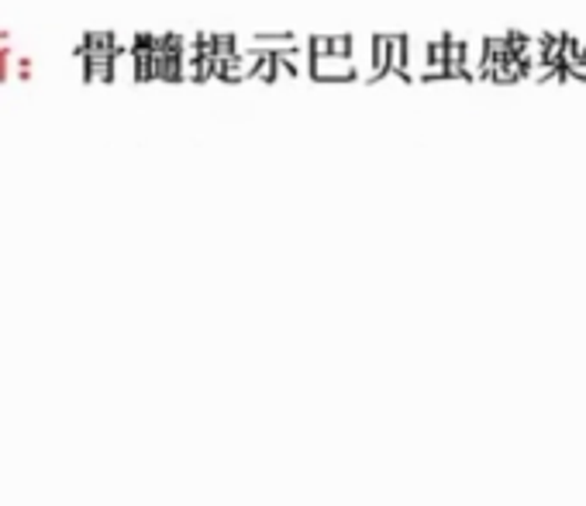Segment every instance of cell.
<instances>
[{
  "instance_id": "9",
  "label": "cell",
  "mask_w": 586,
  "mask_h": 506,
  "mask_svg": "<svg viewBox=\"0 0 586 506\" xmlns=\"http://www.w3.org/2000/svg\"><path fill=\"white\" fill-rule=\"evenodd\" d=\"M232 52H238L235 35H214V55H232Z\"/></svg>"
},
{
  "instance_id": "10",
  "label": "cell",
  "mask_w": 586,
  "mask_h": 506,
  "mask_svg": "<svg viewBox=\"0 0 586 506\" xmlns=\"http://www.w3.org/2000/svg\"><path fill=\"white\" fill-rule=\"evenodd\" d=\"M307 52H311V59L328 55V35H311V39H307Z\"/></svg>"
},
{
  "instance_id": "3",
  "label": "cell",
  "mask_w": 586,
  "mask_h": 506,
  "mask_svg": "<svg viewBox=\"0 0 586 506\" xmlns=\"http://www.w3.org/2000/svg\"><path fill=\"white\" fill-rule=\"evenodd\" d=\"M390 42V73L397 80H411V66H408V55H411V39L408 35H387Z\"/></svg>"
},
{
  "instance_id": "6",
  "label": "cell",
  "mask_w": 586,
  "mask_h": 506,
  "mask_svg": "<svg viewBox=\"0 0 586 506\" xmlns=\"http://www.w3.org/2000/svg\"><path fill=\"white\" fill-rule=\"evenodd\" d=\"M249 80H259V83H276L280 76H276V59H273V52H266L256 66H253V73H249Z\"/></svg>"
},
{
  "instance_id": "5",
  "label": "cell",
  "mask_w": 586,
  "mask_h": 506,
  "mask_svg": "<svg viewBox=\"0 0 586 506\" xmlns=\"http://www.w3.org/2000/svg\"><path fill=\"white\" fill-rule=\"evenodd\" d=\"M369 45H373V70H369L366 80H387V73H390V42H387V35H373Z\"/></svg>"
},
{
  "instance_id": "4",
  "label": "cell",
  "mask_w": 586,
  "mask_h": 506,
  "mask_svg": "<svg viewBox=\"0 0 586 506\" xmlns=\"http://www.w3.org/2000/svg\"><path fill=\"white\" fill-rule=\"evenodd\" d=\"M80 62H83V80L86 83H114L117 80L114 59H86V55H80Z\"/></svg>"
},
{
  "instance_id": "7",
  "label": "cell",
  "mask_w": 586,
  "mask_h": 506,
  "mask_svg": "<svg viewBox=\"0 0 586 506\" xmlns=\"http://www.w3.org/2000/svg\"><path fill=\"white\" fill-rule=\"evenodd\" d=\"M328 55L352 59V35H328Z\"/></svg>"
},
{
  "instance_id": "1",
  "label": "cell",
  "mask_w": 586,
  "mask_h": 506,
  "mask_svg": "<svg viewBox=\"0 0 586 506\" xmlns=\"http://www.w3.org/2000/svg\"><path fill=\"white\" fill-rule=\"evenodd\" d=\"M117 52H125V45H121L114 31H86L76 49V55H86V59H114Z\"/></svg>"
},
{
  "instance_id": "8",
  "label": "cell",
  "mask_w": 586,
  "mask_h": 506,
  "mask_svg": "<svg viewBox=\"0 0 586 506\" xmlns=\"http://www.w3.org/2000/svg\"><path fill=\"white\" fill-rule=\"evenodd\" d=\"M11 76H14V80H32V76H35V62L28 59V55H18V59H14Z\"/></svg>"
},
{
  "instance_id": "2",
  "label": "cell",
  "mask_w": 586,
  "mask_h": 506,
  "mask_svg": "<svg viewBox=\"0 0 586 506\" xmlns=\"http://www.w3.org/2000/svg\"><path fill=\"white\" fill-rule=\"evenodd\" d=\"M311 76L315 80H356L359 70L346 55H321V59H311Z\"/></svg>"
}]
</instances>
